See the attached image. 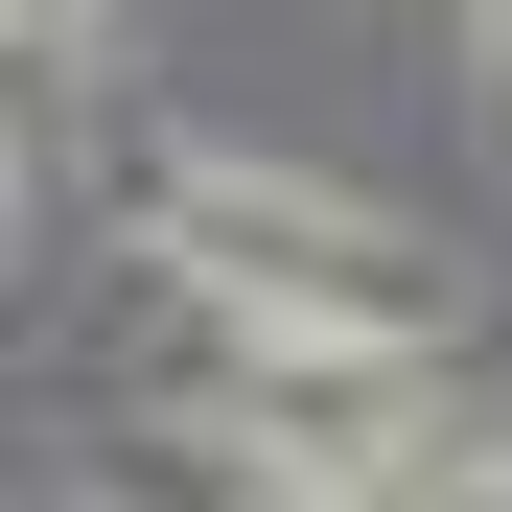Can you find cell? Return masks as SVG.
<instances>
[{"instance_id":"1","label":"cell","mask_w":512,"mask_h":512,"mask_svg":"<svg viewBox=\"0 0 512 512\" xmlns=\"http://www.w3.org/2000/svg\"><path fill=\"white\" fill-rule=\"evenodd\" d=\"M396 512H512V443H466V466H396Z\"/></svg>"},{"instance_id":"3","label":"cell","mask_w":512,"mask_h":512,"mask_svg":"<svg viewBox=\"0 0 512 512\" xmlns=\"http://www.w3.org/2000/svg\"><path fill=\"white\" fill-rule=\"evenodd\" d=\"M256 512H396V489H256Z\"/></svg>"},{"instance_id":"2","label":"cell","mask_w":512,"mask_h":512,"mask_svg":"<svg viewBox=\"0 0 512 512\" xmlns=\"http://www.w3.org/2000/svg\"><path fill=\"white\" fill-rule=\"evenodd\" d=\"M0 24H24V70H47V94L94 70V0H0Z\"/></svg>"},{"instance_id":"4","label":"cell","mask_w":512,"mask_h":512,"mask_svg":"<svg viewBox=\"0 0 512 512\" xmlns=\"http://www.w3.org/2000/svg\"><path fill=\"white\" fill-rule=\"evenodd\" d=\"M466 47H489V70H512V0H466Z\"/></svg>"}]
</instances>
